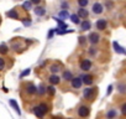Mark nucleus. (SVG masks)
Here are the masks:
<instances>
[{
  "mask_svg": "<svg viewBox=\"0 0 126 119\" xmlns=\"http://www.w3.org/2000/svg\"><path fill=\"white\" fill-rule=\"evenodd\" d=\"M46 87L47 86H45V84H41L40 87H37V94H45L46 93Z\"/></svg>",
  "mask_w": 126,
  "mask_h": 119,
  "instance_id": "23",
  "label": "nucleus"
},
{
  "mask_svg": "<svg viewBox=\"0 0 126 119\" xmlns=\"http://www.w3.org/2000/svg\"><path fill=\"white\" fill-rule=\"evenodd\" d=\"M31 5H32V4H31V1H29V3H25V4H24V8H25V9H30V8H31Z\"/></svg>",
  "mask_w": 126,
  "mask_h": 119,
  "instance_id": "35",
  "label": "nucleus"
},
{
  "mask_svg": "<svg viewBox=\"0 0 126 119\" xmlns=\"http://www.w3.org/2000/svg\"><path fill=\"white\" fill-rule=\"evenodd\" d=\"M80 18L78 16V15H76V14H73V15H71V20H72V22H74V24H80V20H79Z\"/></svg>",
  "mask_w": 126,
  "mask_h": 119,
  "instance_id": "26",
  "label": "nucleus"
},
{
  "mask_svg": "<svg viewBox=\"0 0 126 119\" xmlns=\"http://www.w3.org/2000/svg\"><path fill=\"white\" fill-rule=\"evenodd\" d=\"M53 32H54V30H51V31L48 32V39H51V37L53 36Z\"/></svg>",
  "mask_w": 126,
  "mask_h": 119,
  "instance_id": "37",
  "label": "nucleus"
},
{
  "mask_svg": "<svg viewBox=\"0 0 126 119\" xmlns=\"http://www.w3.org/2000/svg\"><path fill=\"white\" fill-rule=\"evenodd\" d=\"M8 52H9V47H8V45H5V43L0 45V53H1V55H6Z\"/></svg>",
  "mask_w": 126,
  "mask_h": 119,
  "instance_id": "21",
  "label": "nucleus"
},
{
  "mask_svg": "<svg viewBox=\"0 0 126 119\" xmlns=\"http://www.w3.org/2000/svg\"><path fill=\"white\" fill-rule=\"evenodd\" d=\"M117 91H119L121 94H124V93L126 92V86H125V83H120V84H117Z\"/></svg>",
  "mask_w": 126,
  "mask_h": 119,
  "instance_id": "25",
  "label": "nucleus"
},
{
  "mask_svg": "<svg viewBox=\"0 0 126 119\" xmlns=\"http://www.w3.org/2000/svg\"><path fill=\"white\" fill-rule=\"evenodd\" d=\"M73 78V73L69 71V70H66V71H63V75H62V79H64V81H71Z\"/></svg>",
  "mask_w": 126,
  "mask_h": 119,
  "instance_id": "15",
  "label": "nucleus"
},
{
  "mask_svg": "<svg viewBox=\"0 0 126 119\" xmlns=\"http://www.w3.org/2000/svg\"><path fill=\"white\" fill-rule=\"evenodd\" d=\"M5 66H6V61H5V58L0 56V71H4V70H5Z\"/></svg>",
  "mask_w": 126,
  "mask_h": 119,
  "instance_id": "24",
  "label": "nucleus"
},
{
  "mask_svg": "<svg viewBox=\"0 0 126 119\" xmlns=\"http://www.w3.org/2000/svg\"><path fill=\"white\" fill-rule=\"evenodd\" d=\"M46 93L47 94H49V96H53L54 93H56V89H54V86H47L46 87Z\"/></svg>",
  "mask_w": 126,
  "mask_h": 119,
  "instance_id": "19",
  "label": "nucleus"
},
{
  "mask_svg": "<svg viewBox=\"0 0 126 119\" xmlns=\"http://www.w3.org/2000/svg\"><path fill=\"white\" fill-rule=\"evenodd\" d=\"M92 66H93V63H92V61H90L89 58H82L80 60L79 68L82 71H90L92 70Z\"/></svg>",
  "mask_w": 126,
  "mask_h": 119,
  "instance_id": "5",
  "label": "nucleus"
},
{
  "mask_svg": "<svg viewBox=\"0 0 126 119\" xmlns=\"http://www.w3.org/2000/svg\"><path fill=\"white\" fill-rule=\"evenodd\" d=\"M59 16H63V18H67V16H68V11H66V10H62V11L59 13Z\"/></svg>",
  "mask_w": 126,
  "mask_h": 119,
  "instance_id": "33",
  "label": "nucleus"
},
{
  "mask_svg": "<svg viewBox=\"0 0 126 119\" xmlns=\"http://www.w3.org/2000/svg\"><path fill=\"white\" fill-rule=\"evenodd\" d=\"M83 96L88 100H94L95 96H98V88H95V87H88V88L84 89Z\"/></svg>",
  "mask_w": 126,
  "mask_h": 119,
  "instance_id": "2",
  "label": "nucleus"
},
{
  "mask_svg": "<svg viewBox=\"0 0 126 119\" xmlns=\"http://www.w3.org/2000/svg\"><path fill=\"white\" fill-rule=\"evenodd\" d=\"M62 8H63V9H68V3H67V1H63V3H62Z\"/></svg>",
  "mask_w": 126,
  "mask_h": 119,
  "instance_id": "36",
  "label": "nucleus"
},
{
  "mask_svg": "<svg viewBox=\"0 0 126 119\" xmlns=\"http://www.w3.org/2000/svg\"><path fill=\"white\" fill-rule=\"evenodd\" d=\"M54 119H56V118H54Z\"/></svg>",
  "mask_w": 126,
  "mask_h": 119,
  "instance_id": "41",
  "label": "nucleus"
},
{
  "mask_svg": "<svg viewBox=\"0 0 126 119\" xmlns=\"http://www.w3.org/2000/svg\"><path fill=\"white\" fill-rule=\"evenodd\" d=\"M33 11H35V14L37 15V16H43V15H46V9L43 8V6H36L35 9H33Z\"/></svg>",
  "mask_w": 126,
  "mask_h": 119,
  "instance_id": "14",
  "label": "nucleus"
},
{
  "mask_svg": "<svg viewBox=\"0 0 126 119\" xmlns=\"http://www.w3.org/2000/svg\"><path fill=\"white\" fill-rule=\"evenodd\" d=\"M30 1H31V4L38 5V4H41V1H42V0H30Z\"/></svg>",
  "mask_w": 126,
  "mask_h": 119,
  "instance_id": "34",
  "label": "nucleus"
},
{
  "mask_svg": "<svg viewBox=\"0 0 126 119\" xmlns=\"http://www.w3.org/2000/svg\"><path fill=\"white\" fill-rule=\"evenodd\" d=\"M85 42H87V37L80 36V37H79V45H84Z\"/></svg>",
  "mask_w": 126,
  "mask_h": 119,
  "instance_id": "32",
  "label": "nucleus"
},
{
  "mask_svg": "<svg viewBox=\"0 0 126 119\" xmlns=\"http://www.w3.org/2000/svg\"><path fill=\"white\" fill-rule=\"evenodd\" d=\"M92 13H93L94 15H101V14L104 13V6H103V4H100V3H94L93 6H92Z\"/></svg>",
  "mask_w": 126,
  "mask_h": 119,
  "instance_id": "7",
  "label": "nucleus"
},
{
  "mask_svg": "<svg viewBox=\"0 0 126 119\" xmlns=\"http://www.w3.org/2000/svg\"><path fill=\"white\" fill-rule=\"evenodd\" d=\"M96 52H98L96 47H90V48L88 50V53L92 55V56H96Z\"/></svg>",
  "mask_w": 126,
  "mask_h": 119,
  "instance_id": "28",
  "label": "nucleus"
},
{
  "mask_svg": "<svg viewBox=\"0 0 126 119\" xmlns=\"http://www.w3.org/2000/svg\"><path fill=\"white\" fill-rule=\"evenodd\" d=\"M77 114L79 118H88L90 114V105L88 104H80L77 109Z\"/></svg>",
  "mask_w": 126,
  "mask_h": 119,
  "instance_id": "3",
  "label": "nucleus"
},
{
  "mask_svg": "<svg viewBox=\"0 0 126 119\" xmlns=\"http://www.w3.org/2000/svg\"><path fill=\"white\" fill-rule=\"evenodd\" d=\"M114 47L116 48V51H117L119 53H125V51H124V48H122V47H120L117 42H114Z\"/></svg>",
  "mask_w": 126,
  "mask_h": 119,
  "instance_id": "27",
  "label": "nucleus"
},
{
  "mask_svg": "<svg viewBox=\"0 0 126 119\" xmlns=\"http://www.w3.org/2000/svg\"><path fill=\"white\" fill-rule=\"evenodd\" d=\"M0 24H1V18H0Z\"/></svg>",
  "mask_w": 126,
  "mask_h": 119,
  "instance_id": "39",
  "label": "nucleus"
},
{
  "mask_svg": "<svg viewBox=\"0 0 126 119\" xmlns=\"http://www.w3.org/2000/svg\"><path fill=\"white\" fill-rule=\"evenodd\" d=\"M105 6H106V9H112L114 4H112L111 0H106V1H105Z\"/></svg>",
  "mask_w": 126,
  "mask_h": 119,
  "instance_id": "29",
  "label": "nucleus"
},
{
  "mask_svg": "<svg viewBox=\"0 0 126 119\" xmlns=\"http://www.w3.org/2000/svg\"><path fill=\"white\" fill-rule=\"evenodd\" d=\"M108 119H109V118H108Z\"/></svg>",
  "mask_w": 126,
  "mask_h": 119,
  "instance_id": "40",
  "label": "nucleus"
},
{
  "mask_svg": "<svg viewBox=\"0 0 126 119\" xmlns=\"http://www.w3.org/2000/svg\"><path fill=\"white\" fill-rule=\"evenodd\" d=\"M82 82L85 86H92L94 83V76L93 75H85V76L82 77Z\"/></svg>",
  "mask_w": 126,
  "mask_h": 119,
  "instance_id": "11",
  "label": "nucleus"
},
{
  "mask_svg": "<svg viewBox=\"0 0 126 119\" xmlns=\"http://www.w3.org/2000/svg\"><path fill=\"white\" fill-rule=\"evenodd\" d=\"M61 77L58 76V73H52L49 77H48V82H49V84H52V86H57V84H59L61 83Z\"/></svg>",
  "mask_w": 126,
  "mask_h": 119,
  "instance_id": "9",
  "label": "nucleus"
},
{
  "mask_svg": "<svg viewBox=\"0 0 126 119\" xmlns=\"http://www.w3.org/2000/svg\"><path fill=\"white\" fill-rule=\"evenodd\" d=\"M77 15H78L79 18H82V19H88V16H89V11H88L85 8H79L78 11H77Z\"/></svg>",
  "mask_w": 126,
  "mask_h": 119,
  "instance_id": "12",
  "label": "nucleus"
},
{
  "mask_svg": "<svg viewBox=\"0 0 126 119\" xmlns=\"http://www.w3.org/2000/svg\"><path fill=\"white\" fill-rule=\"evenodd\" d=\"M24 89H25V92H26L27 96H35V94H37V87L32 82L24 83Z\"/></svg>",
  "mask_w": 126,
  "mask_h": 119,
  "instance_id": "4",
  "label": "nucleus"
},
{
  "mask_svg": "<svg viewBox=\"0 0 126 119\" xmlns=\"http://www.w3.org/2000/svg\"><path fill=\"white\" fill-rule=\"evenodd\" d=\"M90 26H92V24H90V21H89V20H84V21L80 24V29H82V31L90 30Z\"/></svg>",
  "mask_w": 126,
  "mask_h": 119,
  "instance_id": "17",
  "label": "nucleus"
},
{
  "mask_svg": "<svg viewBox=\"0 0 126 119\" xmlns=\"http://www.w3.org/2000/svg\"><path fill=\"white\" fill-rule=\"evenodd\" d=\"M6 16H8V18H13V19H19L17 10H16V9H13V10L8 11V13H6Z\"/></svg>",
  "mask_w": 126,
  "mask_h": 119,
  "instance_id": "18",
  "label": "nucleus"
},
{
  "mask_svg": "<svg viewBox=\"0 0 126 119\" xmlns=\"http://www.w3.org/2000/svg\"><path fill=\"white\" fill-rule=\"evenodd\" d=\"M49 71H51V73H58L61 71V65L59 63H52L49 66Z\"/></svg>",
  "mask_w": 126,
  "mask_h": 119,
  "instance_id": "16",
  "label": "nucleus"
},
{
  "mask_svg": "<svg viewBox=\"0 0 126 119\" xmlns=\"http://www.w3.org/2000/svg\"><path fill=\"white\" fill-rule=\"evenodd\" d=\"M95 27H96L98 31H104V30H106V27H108V20H106V19H99V20H96Z\"/></svg>",
  "mask_w": 126,
  "mask_h": 119,
  "instance_id": "8",
  "label": "nucleus"
},
{
  "mask_svg": "<svg viewBox=\"0 0 126 119\" xmlns=\"http://www.w3.org/2000/svg\"><path fill=\"white\" fill-rule=\"evenodd\" d=\"M120 109H121V114L125 115V114H126V103H125V102L121 104V108H120Z\"/></svg>",
  "mask_w": 126,
  "mask_h": 119,
  "instance_id": "30",
  "label": "nucleus"
},
{
  "mask_svg": "<svg viewBox=\"0 0 126 119\" xmlns=\"http://www.w3.org/2000/svg\"><path fill=\"white\" fill-rule=\"evenodd\" d=\"M49 110H51V107H49L46 102H41V103H38V104L33 108V114H35L37 118L43 119L45 115L49 113Z\"/></svg>",
  "mask_w": 126,
  "mask_h": 119,
  "instance_id": "1",
  "label": "nucleus"
},
{
  "mask_svg": "<svg viewBox=\"0 0 126 119\" xmlns=\"http://www.w3.org/2000/svg\"><path fill=\"white\" fill-rule=\"evenodd\" d=\"M105 115H106V118H109V119H114V118L117 117V109L111 108V109H109V110L105 113Z\"/></svg>",
  "mask_w": 126,
  "mask_h": 119,
  "instance_id": "13",
  "label": "nucleus"
},
{
  "mask_svg": "<svg viewBox=\"0 0 126 119\" xmlns=\"http://www.w3.org/2000/svg\"><path fill=\"white\" fill-rule=\"evenodd\" d=\"M10 105L17 112V114H20L21 112H20V108H19V105H17V103H16V100L15 99H10Z\"/></svg>",
  "mask_w": 126,
  "mask_h": 119,
  "instance_id": "20",
  "label": "nucleus"
},
{
  "mask_svg": "<svg viewBox=\"0 0 126 119\" xmlns=\"http://www.w3.org/2000/svg\"><path fill=\"white\" fill-rule=\"evenodd\" d=\"M77 4L80 8H87L88 4H89V0H77Z\"/></svg>",
  "mask_w": 126,
  "mask_h": 119,
  "instance_id": "22",
  "label": "nucleus"
},
{
  "mask_svg": "<svg viewBox=\"0 0 126 119\" xmlns=\"http://www.w3.org/2000/svg\"><path fill=\"white\" fill-rule=\"evenodd\" d=\"M71 84H72V88H74V89H80V87L83 86L82 78H80V77H73V78L71 79Z\"/></svg>",
  "mask_w": 126,
  "mask_h": 119,
  "instance_id": "10",
  "label": "nucleus"
},
{
  "mask_svg": "<svg viewBox=\"0 0 126 119\" xmlns=\"http://www.w3.org/2000/svg\"><path fill=\"white\" fill-rule=\"evenodd\" d=\"M87 41H88L90 45L95 46V45H98V43L100 42V35H99L98 32H90L89 36H88V39H87Z\"/></svg>",
  "mask_w": 126,
  "mask_h": 119,
  "instance_id": "6",
  "label": "nucleus"
},
{
  "mask_svg": "<svg viewBox=\"0 0 126 119\" xmlns=\"http://www.w3.org/2000/svg\"><path fill=\"white\" fill-rule=\"evenodd\" d=\"M111 89H112V86H110V87H109V91H108V94H110V93H111Z\"/></svg>",
  "mask_w": 126,
  "mask_h": 119,
  "instance_id": "38",
  "label": "nucleus"
},
{
  "mask_svg": "<svg viewBox=\"0 0 126 119\" xmlns=\"http://www.w3.org/2000/svg\"><path fill=\"white\" fill-rule=\"evenodd\" d=\"M30 72H31V71H30V68H27V70H25V71L20 75V77H21V78H24L25 76H29V75H30Z\"/></svg>",
  "mask_w": 126,
  "mask_h": 119,
  "instance_id": "31",
  "label": "nucleus"
}]
</instances>
